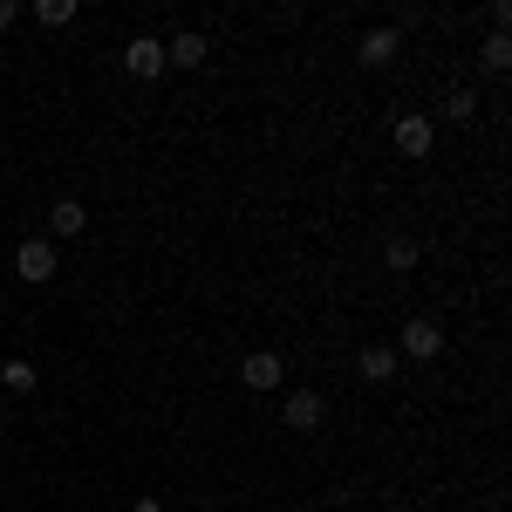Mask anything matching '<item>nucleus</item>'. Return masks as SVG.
I'll return each mask as SVG.
<instances>
[{
  "label": "nucleus",
  "instance_id": "obj_1",
  "mask_svg": "<svg viewBox=\"0 0 512 512\" xmlns=\"http://www.w3.org/2000/svg\"><path fill=\"white\" fill-rule=\"evenodd\" d=\"M14 274L28 280V287L55 280V274H62V253H55V239H48V233H28L21 246H14Z\"/></svg>",
  "mask_w": 512,
  "mask_h": 512
},
{
  "label": "nucleus",
  "instance_id": "obj_2",
  "mask_svg": "<svg viewBox=\"0 0 512 512\" xmlns=\"http://www.w3.org/2000/svg\"><path fill=\"white\" fill-rule=\"evenodd\" d=\"M396 355H410V362H437V355H444V328H437L431 315H410L403 328H396Z\"/></svg>",
  "mask_w": 512,
  "mask_h": 512
},
{
  "label": "nucleus",
  "instance_id": "obj_3",
  "mask_svg": "<svg viewBox=\"0 0 512 512\" xmlns=\"http://www.w3.org/2000/svg\"><path fill=\"white\" fill-rule=\"evenodd\" d=\"M390 137H396V151H403V158H417V164H424V158H431V144H437V123L424 117V110H403Z\"/></svg>",
  "mask_w": 512,
  "mask_h": 512
},
{
  "label": "nucleus",
  "instance_id": "obj_4",
  "mask_svg": "<svg viewBox=\"0 0 512 512\" xmlns=\"http://www.w3.org/2000/svg\"><path fill=\"white\" fill-rule=\"evenodd\" d=\"M123 69H130L137 82H158L164 76V41L158 35H130L123 41Z\"/></svg>",
  "mask_w": 512,
  "mask_h": 512
},
{
  "label": "nucleus",
  "instance_id": "obj_5",
  "mask_svg": "<svg viewBox=\"0 0 512 512\" xmlns=\"http://www.w3.org/2000/svg\"><path fill=\"white\" fill-rule=\"evenodd\" d=\"M239 383H246L253 396H260V390H280V383H287V362H280L274 349H253L246 362H239Z\"/></svg>",
  "mask_w": 512,
  "mask_h": 512
},
{
  "label": "nucleus",
  "instance_id": "obj_6",
  "mask_svg": "<svg viewBox=\"0 0 512 512\" xmlns=\"http://www.w3.org/2000/svg\"><path fill=\"white\" fill-rule=\"evenodd\" d=\"M280 417H287V431H321L328 403H321V390H287V403H280Z\"/></svg>",
  "mask_w": 512,
  "mask_h": 512
},
{
  "label": "nucleus",
  "instance_id": "obj_7",
  "mask_svg": "<svg viewBox=\"0 0 512 512\" xmlns=\"http://www.w3.org/2000/svg\"><path fill=\"white\" fill-rule=\"evenodd\" d=\"M89 233V205L82 198H55V212H48V239H82Z\"/></svg>",
  "mask_w": 512,
  "mask_h": 512
},
{
  "label": "nucleus",
  "instance_id": "obj_8",
  "mask_svg": "<svg viewBox=\"0 0 512 512\" xmlns=\"http://www.w3.org/2000/svg\"><path fill=\"white\" fill-rule=\"evenodd\" d=\"M355 376H362V383H396V349H383V342H362V355H355Z\"/></svg>",
  "mask_w": 512,
  "mask_h": 512
},
{
  "label": "nucleus",
  "instance_id": "obj_9",
  "mask_svg": "<svg viewBox=\"0 0 512 512\" xmlns=\"http://www.w3.org/2000/svg\"><path fill=\"white\" fill-rule=\"evenodd\" d=\"M396 55H403V35L396 28H369L362 35V69H390Z\"/></svg>",
  "mask_w": 512,
  "mask_h": 512
},
{
  "label": "nucleus",
  "instance_id": "obj_10",
  "mask_svg": "<svg viewBox=\"0 0 512 512\" xmlns=\"http://www.w3.org/2000/svg\"><path fill=\"white\" fill-rule=\"evenodd\" d=\"M212 48H205V35H178V41H164V69H198Z\"/></svg>",
  "mask_w": 512,
  "mask_h": 512
},
{
  "label": "nucleus",
  "instance_id": "obj_11",
  "mask_svg": "<svg viewBox=\"0 0 512 512\" xmlns=\"http://www.w3.org/2000/svg\"><path fill=\"white\" fill-rule=\"evenodd\" d=\"M383 267H390V274H410V267H417V239L390 233V239H383Z\"/></svg>",
  "mask_w": 512,
  "mask_h": 512
},
{
  "label": "nucleus",
  "instance_id": "obj_12",
  "mask_svg": "<svg viewBox=\"0 0 512 512\" xmlns=\"http://www.w3.org/2000/svg\"><path fill=\"white\" fill-rule=\"evenodd\" d=\"M478 62H485L492 76H506V69H512V35H485V48H478Z\"/></svg>",
  "mask_w": 512,
  "mask_h": 512
},
{
  "label": "nucleus",
  "instance_id": "obj_13",
  "mask_svg": "<svg viewBox=\"0 0 512 512\" xmlns=\"http://www.w3.org/2000/svg\"><path fill=\"white\" fill-rule=\"evenodd\" d=\"M0 383H7L14 396H35V362H21V355H14V362H0Z\"/></svg>",
  "mask_w": 512,
  "mask_h": 512
},
{
  "label": "nucleus",
  "instance_id": "obj_14",
  "mask_svg": "<svg viewBox=\"0 0 512 512\" xmlns=\"http://www.w3.org/2000/svg\"><path fill=\"white\" fill-rule=\"evenodd\" d=\"M35 21L41 28H69L76 21V0H35Z\"/></svg>",
  "mask_w": 512,
  "mask_h": 512
},
{
  "label": "nucleus",
  "instance_id": "obj_15",
  "mask_svg": "<svg viewBox=\"0 0 512 512\" xmlns=\"http://www.w3.org/2000/svg\"><path fill=\"white\" fill-rule=\"evenodd\" d=\"M444 117H451V123H472L478 117V96H472V89H451V96H444Z\"/></svg>",
  "mask_w": 512,
  "mask_h": 512
},
{
  "label": "nucleus",
  "instance_id": "obj_16",
  "mask_svg": "<svg viewBox=\"0 0 512 512\" xmlns=\"http://www.w3.org/2000/svg\"><path fill=\"white\" fill-rule=\"evenodd\" d=\"M21 21V0H0V28H14Z\"/></svg>",
  "mask_w": 512,
  "mask_h": 512
},
{
  "label": "nucleus",
  "instance_id": "obj_17",
  "mask_svg": "<svg viewBox=\"0 0 512 512\" xmlns=\"http://www.w3.org/2000/svg\"><path fill=\"white\" fill-rule=\"evenodd\" d=\"M130 512H164V506H158V499H137V506H130Z\"/></svg>",
  "mask_w": 512,
  "mask_h": 512
},
{
  "label": "nucleus",
  "instance_id": "obj_18",
  "mask_svg": "<svg viewBox=\"0 0 512 512\" xmlns=\"http://www.w3.org/2000/svg\"><path fill=\"white\" fill-rule=\"evenodd\" d=\"M0 82H7V76H0Z\"/></svg>",
  "mask_w": 512,
  "mask_h": 512
}]
</instances>
